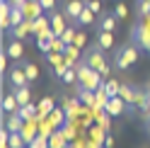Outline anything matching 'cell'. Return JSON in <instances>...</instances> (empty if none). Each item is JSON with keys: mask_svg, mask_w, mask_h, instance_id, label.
I'll return each mask as SVG.
<instances>
[{"mask_svg": "<svg viewBox=\"0 0 150 148\" xmlns=\"http://www.w3.org/2000/svg\"><path fill=\"white\" fill-rule=\"evenodd\" d=\"M75 70H78V85L87 88V90H97L104 83V75L97 68H92L87 61H78L75 63Z\"/></svg>", "mask_w": 150, "mask_h": 148, "instance_id": "obj_1", "label": "cell"}, {"mask_svg": "<svg viewBox=\"0 0 150 148\" xmlns=\"http://www.w3.org/2000/svg\"><path fill=\"white\" fill-rule=\"evenodd\" d=\"M29 34H32V20H29V17H27L22 24L12 27V29L7 32V36H10V39H24V36H29Z\"/></svg>", "mask_w": 150, "mask_h": 148, "instance_id": "obj_12", "label": "cell"}, {"mask_svg": "<svg viewBox=\"0 0 150 148\" xmlns=\"http://www.w3.org/2000/svg\"><path fill=\"white\" fill-rule=\"evenodd\" d=\"M61 83H63V85H73V83H78V70H75V66L68 68V70L61 75Z\"/></svg>", "mask_w": 150, "mask_h": 148, "instance_id": "obj_25", "label": "cell"}, {"mask_svg": "<svg viewBox=\"0 0 150 148\" xmlns=\"http://www.w3.org/2000/svg\"><path fill=\"white\" fill-rule=\"evenodd\" d=\"M7 83H10L12 90L22 88V85H29V78H27V73H24V68H22L20 61H15V66L10 68V73H7Z\"/></svg>", "mask_w": 150, "mask_h": 148, "instance_id": "obj_5", "label": "cell"}, {"mask_svg": "<svg viewBox=\"0 0 150 148\" xmlns=\"http://www.w3.org/2000/svg\"><path fill=\"white\" fill-rule=\"evenodd\" d=\"M95 22H97V15L92 12L87 5H85V10L80 12L78 20H73V24H75V27H90V24H95Z\"/></svg>", "mask_w": 150, "mask_h": 148, "instance_id": "obj_15", "label": "cell"}, {"mask_svg": "<svg viewBox=\"0 0 150 148\" xmlns=\"http://www.w3.org/2000/svg\"><path fill=\"white\" fill-rule=\"evenodd\" d=\"M80 58V46H75V44H68L65 46V61L70 63V66H75Z\"/></svg>", "mask_w": 150, "mask_h": 148, "instance_id": "obj_21", "label": "cell"}, {"mask_svg": "<svg viewBox=\"0 0 150 148\" xmlns=\"http://www.w3.org/2000/svg\"><path fill=\"white\" fill-rule=\"evenodd\" d=\"M7 61H10V58H7V53L3 51V58H0V68H3V73L7 70Z\"/></svg>", "mask_w": 150, "mask_h": 148, "instance_id": "obj_33", "label": "cell"}, {"mask_svg": "<svg viewBox=\"0 0 150 148\" xmlns=\"http://www.w3.org/2000/svg\"><path fill=\"white\" fill-rule=\"evenodd\" d=\"M143 117H150V107H148V114H143Z\"/></svg>", "mask_w": 150, "mask_h": 148, "instance_id": "obj_38", "label": "cell"}, {"mask_svg": "<svg viewBox=\"0 0 150 148\" xmlns=\"http://www.w3.org/2000/svg\"><path fill=\"white\" fill-rule=\"evenodd\" d=\"M65 119H68V117H65V112H61V109H53V112L49 114V122H51L53 126H61Z\"/></svg>", "mask_w": 150, "mask_h": 148, "instance_id": "obj_27", "label": "cell"}, {"mask_svg": "<svg viewBox=\"0 0 150 148\" xmlns=\"http://www.w3.org/2000/svg\"><path fill=\"white\" fill-rule=\"evenodd\" d=\"M95 44L99 46L102 51H109V49H114V32L97 29V34H95Z\"/></svg>", "mask_w": 150, "mask_h": 148, "instance_id": "obj_10", "label": "cell"}, {"mask_svg": "<svg viewBox=\"0 0 150 148\" xmlns=\"http://www.w3.org/2000/svg\"><path fill=\"white\" fill-rule=\"evenodd\" d=\"M73 44H75V46H80V49H82V46L87 44V34L82 32V29H78V34H75V41H73Z\"/></svg>", "mask_w": 150, "mask_h": 148, "instance_id": "obj_30", "label": "cell"}, {"mask_svg": "<svg viewBox=\"0 0 150 148\" xmlns=\"http://www.w3.org/2000/svg\"><path fill=\"white\" fill-rule=\"evenodd\" d=\"M145 131H148V136H150V117H145Z\"/></svg>", "mask_w": 150, "mask_h": 148, "instance_id": "obj_35", "label": "cell"}, {"mask_svg": "<svg viewBox=\"0 0 150 148\" xmlns=\"http://www.w3.org/2000/svg\"><path fill=\"white\" fill-rule=\"evenodd\" d=\"M114 146H116V141H114L111 136H107V138H104V148H114Z\"/></svg>", "mask_w": 150, "mask_h": 148, "instance_id": "obj_34", "label": "cell"}, {"mask_svg": "<svg viewBox=\"0 0 150 148\" xmlns=\"http://www.w3.org/2000/svg\"><path fill=\"white\" fill-rule=\"evenodd\" d=\"M138 61V46L136 41L133 44H121L114 49V61H111V66H114V70H128L133 63Z\"/></svg>", "mask_w": 150, "mask_h": 148, "instance_id": "obj_2", "label": "cell"}, {"mask_svg": "<svg viewBox=\"0 0 150 148\" xmlns=\"http://www.w3.org/2000/svg\"><path fill=\"white\" fill-rule=\"evenodd\" d=\"M102 85H104V90H107L109 97H116L119 90H121V83H119L116 78H104V83H102Z\"/></svg>", "mask_w": 150, "mask_h": 148, "instance_id": "obj_19", "label": "cell"}, {"mask_svg": "<svg viewBox=\"0 0 150 148\" xmlns=\"http://www.w3.org/2000/svg\"><path fill=\"white\" fill-rule=\"evenodd\" d=\"M12 92H15V97H17V102H20V107H22V105H27V102H32L29 85H22V88H17V90H12Z\"/></svg>", "mask_w": 150, "mask_h": 148, "instance_id": "obj_20", "label": "cell"}, {"mask_svg": "<svg viewBox=\"0 0 150 148\" xmlns=\"http://www.w3.org/2000/svg\"><path fill=\"white\" fill-rule=\"evenodd\" d=\"M3 51L7 53V58H12V61L24 58V44H22V39H10V36H7V44H5Z\"/></svg>", "mask_w": 150, "mask_h": 148, "instance_id": "obj_7", "label": "cell"}, {"mask_svg": "<svg viewBox=\"0 0 150 148\" xmlns=\"http://www.w3.org/2000/svg\"><path fill=\"white\" fill-rule=\"evenodd\" d=\"M7 146H10V148H24V146H29V143L24 141L22 134H10V136H7Z\"/></svg>", "mask_w": 150, "mask_h": 148, "instance_id": "obj_22", "label": "cell"}, {"mask_svg": "<svg viewBox=\"0 0 150 148\" xmlns=\"http://www.w3.org/2000/svg\"><path fill=\"white\" fill-rule=\"evenodd\" d=\"M119 27V17L114 12H107V15H99L97 20V29H107V32H114Z\"/></svg>", "mask_w": 150, "mask_h": 148, "instance_id": "obj_13", "label": "cell"}, {"mask_svg": "<svg viewBox=\"0 0 150 148\" xmlns=\"http://www.w3.org/2000/svg\"><path fill=\"white\" fill-rule=\"evenodd\" d=\"M104 109L111 114V117H121L124 114V109H126V100L121 97V95H116V97H109V102L104 105Z\"/></svg>", "mask_w": 150, "mask_h": 148, "instance_id": "obj_11", "label": "cell"}, {"mask_svg": "<svg viewBox=\"0 0 150 148\" xmlns=\"http://www.w3.org/2000/svg\"><path fill=\"white\" fill-rule=\"evenodd\" d=\"M24 119L20 117V114H17V112H12V114H5V129H7V131H10V134H22V129H24Z\"/></svg>", "mask_w": 150, "mask_h": 148, "instance_id": "obj_9", "label": "cell"}, {"mask_svg": "<svg viewBox=\"0 0 150 148\" xmlns=\"http://www.w3.org/2000/svg\"><path fill=\"white\" fill-rule=\"evenodd\" d=\"M87 7L95 15H102V0H87Z\"/></svg>", "mask_w": 150, "mask_h": 148, "instance_id": "obj_31", "label": "cell"}, {"mask_svg": "<svg viewBox=\"0 0 150 148\" xmlns=\"http://www.w3.org/2000/svg\"><path fill=\"white\" fill-rule=\"evenodd\" d=\"M49 20H51V34H53V36H61L65 29H68V17H65L63 10H61V12L53 10Z\"/></svg>", "mask_w": 150, "mask_h": 148, "instance_id": "obj_6", "label": "cell"}, {"mask_svg": "<svg viewBox=\"0 0 150 148\" xmlns=\"http://www.w3.org/2000/svg\"><path fill=\"white\" fill-rule=\"evenodd\" d=\"M29 148H51V146L46 141V136H36L34 141H29Z\"/></svg>", "mask_w": 150, "mask_h": 148, "instance_id": "obj_29", "label": "cell"}, {"mask_svg": "<svg viewBox=\"0 0 150 148\" xmlns=\"http://www.w3.org/2000/svg\"><path fill=\"white\" fill-rule=\"evenodd\" d=\"M27 3H39V0H27Z\"/></svg>", "mask_w": 150, "mask_h": 148, "instance_id": "obj_39", "label": "cell"}, {"mask_svg": "<svg viewBox=\"0 0 150 148\" xmlns=\"http://www.w3.org/2000/svg\"><path fill=\"white\" fill-rule=\"evenodd\" d=\"M39 3H41V7L46 12H53L56 10V0H39Z\"/></svg>", "mask_w": 150, "mask_h": 148, "instance_id": "obj_32", "label": "cell"}, {"mask_svg": "<svg viewBox=\"0 0 150 148\" xmlns=\"http://www.w3.org/2000/svg\"><path fill=\"white\" fill-rule=\"evenodd\" d=\"M78 29H80V27H75V24H68V29H65V32L61 34V39H63L65 44H73V41H75V34H78Z\"/></svg>", "mask_w": 150, "mask_h": 148, "instance_id": "obj_26", "label": "cell"}, {"mask_svg": "<svg viewBox=\"0 0 150 148\" xmlns=\"http://www.w3.org/2000/svg\"><path fill=\"white\" fill-rule=\"evenodd\" d=\"M87 148H97V146H95V143H90V146H87Z\"/></svg>", "mask_w": 150, "mask_h": 148, "instance_id": "obj_37", "label": "cell"}, {"mask_svg": "<svg viewBox=\"0 0 150 148\" xmlns=\"http://www.w3.org/2000/svg\"><path fill=\"white\" fill-rule=\"evenodd\" d=\"M17 114H20L24 122H34L36 114H39V107H36L34 102H27V105H22L20 109H17Z\"/></svg>", "mask_w": 150, "mask_h": 148, "instance_id": "obj_16", "label": "cell"}, {"mask_svg": "<svg viewBox=\"0 0 150 148\" xmlns=\"http://www.w3.org/2000/svg\"><path fill=\"white\" fill-rule=\"evenodd\" d=\"M85 5H87V0H65V5H63V12L68 20H78L80 12L85 10Z\"/></svg>", "mask_w": 150, "mask_h": 148, "instance_id": "obj_8", "label": "cell"}, {"mask_svg": "<svg viewBox=\"0 0 150 148\" xmlns=\"http://www.w3.org/2000/svg\"><path fill=\"white\" fill-rule=\"evenodd\" d=\"M20 63H22V68L27 73V78H29V83H34L36 78H39V66H36V63L27 61V58H20Z\"/></svg>", "mask_w": 150, "mask_h": 148, "instance_id": "obj_18", "label": "cell"}, {"mask_svg": "<svg viewBox=\"0 0 150 148\" xmlns=\"http://www.w3.org/2000/svg\"><path fill=\"white\" fill-rule=\"evenodd\" d=\"M136 10H138V17H140V20H148V17H150V0H138Z\"/></svg>", "mask_w": 150, "mask_h": 148, "instance_id": "obj_24", "label": "cell"}, {"mask_svg": "<svg viewBox=\"0 0 150 148\" xmlns=\"http://www.w3.org/2000/svg\"><path fill=\"white\" fill-rule=\"evenodd\" d=\"M114 15L119 17V20H128V7H126V3H116Z\"/></svg>", "mask_w": 150, "mask_h": 148, "instance_id": "obj_28", "label": "cell"}, {"mask_svg": "<svg viewBox=\"0 0 150 148\" xmlns=\"http://www.w3.org/2000/svg\"><path fill=\"white\" fill-rule=\"evenodd\" d=\"M145 90H148V92H150V80H148V83H145Z\"/></svg>", "mask_w": 150, "mask_h": 148, "instance_id": "obj_36", "label": "cell"}, {"mask_svg": "<svg viewBox=\"0 0 150 148\" xmlns=\"http://www.w3.org/2000/svg\"><path fill=\"white\" fill-rule=\"evenodd\" d=\"M22 136H24V141H27V143L34 141V138H36V124H34V122H27L24 129H22Z\"/></svg>", "mask_w": 150, "mask_h": 148, "instance_id": "obj_23", "label": "cell"}, {"mask_svg": "<svg viewBox=\"0 0 150 148\" xmlns=\"http://www.w3.org/2000/svg\"><path fill=\"white\" fill-rule=\"evenodd\" d=\"M87 63H90V66L92 68H97L99 73H102V75H109V66H107V58H104V51H102L99 49V46L97 44H92L90 46V49H87V58H85Z\"/></svg>", "mask_w": 150, "mask_h": 148, "instance_id": "obj_3", "label": "cell"}, {"mask_svg": "<svg viewBox=\"0 0 150 148\" xmlns=\"http://www.w3.org/2000/svg\"><path fill=\"white\" fill-rule=\"evenodd\" d=\"M75 88H78V95H80V102L82 105H87V107H95L97 105V90H87V88H82L75 83Z\"/></svg>", "mask_w": 150, "mask_h": 148, "instance_id": "obj_14", "label": "cell"}, {"mask_svg": "<svg viewBox=\"0 0 150 148\" xmlns=\"http://www.w3.org/2000/svg\"><path fill=\"white\" fill-rule=\"evenodd\" d=\"M20 109V102H17L15 92H7V95H3V114H12Z\"/></svg>", "mask_w": 150, "mask_h": 148, "instance_id": "obj_17", "label": "cell"}, {"mask_svg": "<svg viewBox=\"0 0 150 148\" xmlns=\"http://www.w3.org/2000/svg\"><path fill=\"white\" fill-rule=\"evenodd\" d=\"M133 41L138 49H145L150 53V27H148V22H138L133 27Z\"/></svg>", "mask_w": 150, "mask_h": 148, "instance_id": "obj_4", "label": "cell"}]
</instances>
